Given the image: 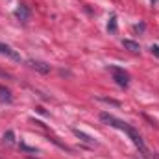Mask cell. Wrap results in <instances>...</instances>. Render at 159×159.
Masks as SVG:
<instances>
[{"label":"cell","instance_id":"6da1fadb","mask_svg":"<svg viewBox=\"0 0 159 159\" xmlns=\"http://www.w3.org/2000/svg\"><path fill=\"white\" fill-rule=\"evenodd\" d=\"M100 120H102L104 124L111 126V128H117V129H120V131H124V133L133 141V144L141 150V154H143V156H148V148H146V144H144L143 137H141V135H139V131H137L135 128H131L128 122L117 119V117H113V115H109V113H100Z\"/></svg>","mask_w":159,"mask_h":159},{"label":"cell","instance_id":"7a4b0ae2","mask_svg":"<svg viewBox=\"0 0 159 159\" xmlns=\"http://www.w3.org/2000/svg\"><path fill=\"white\" fill-rule=\"evenodd\" d=\"M109 70L113 72V80L115 83L120 85V87H128L129 85V74L124 70V69H119V67H109Z\"/></svg>","mask_w":159,"mask_h":159},{"label":"cell","instance_id":"3957f363","mask_svg":"<svg viewBox=\"0 0 159 159\" xmlns=\"http://www.w3.org/2000/svg\"><path fill=\"white\" fill-rule=\"evenodd\" d=\"M28 65L35 70H39L41 74H48L50 72V65L44 63V61H39V59H28Z\"/></svg>","mask_w":159,"mask_h":159},{"label":"cell","instance_id":"277c9868","mask_svg":"<svg viewBox=\"0 0 159 159\" xmlns=\"http://www.w3.org/2000/svg\"><path fill=\"white\" fill-rule=\"evenodd\" d=\"M0 54H4V56H7V57H11V59H15V61H20V56L9 46V44H4V43H0Z\"/></svg>","mask_w":159,"mask_h":159},{"label":"cell","instance_id":"5b68a950","mask_svg":"<svg viewBox=\"0 0 159 159\" xmlns=\"http://www.w3.org/2000/svg\"><path fill=\"white\" fill-rule=\"evenodd\" d=\"M15 17H17L19 20H22V22H26V20L30 19V9H28L24 4H20V6L15 9Z\"/></svg>","mask_w":159,"mask_h":159},{"label":"cell","instance_id":"8992f818","mask_svg":"<svg viewBox=\"0 0 159 159\" xmlns=\"http://www.w3.org/2000/svg\"><path fill=\"white\" fill-rule=\"evenodd\" d=\"M0 102H6V104H11L13 102V94L7 87L0 85Z\"/></svg>","mask_w":159,"mask_h":159},{"label":"cell","instance_id":"52a82bcc","mask_svg":"<svg viewBox=\"0 0 159 159\" xmlns=\"http://www.w3.org/2000/svg\"><path fill=\"white\" fill-rule=\"evenodd\" d=\"M72 131H74V135H76L78 139H81L83 143H87V144H96V141H94V139H93L91 135H87V133H83V131H80V129H76V128H74Z\"/></svg>","mask_w":159,"mask_h":159},{"label":"cell","instance_id":"ba28073f","mask_svg":"<svg viewBox=\"0 0 159 159\" xmlns=\"http://www.w3.org/2000/svg\"><path fill=\"white\" fill-rule=\"evenodd\" d=\"M122 44H124V48H128L129 52H139L141 50V46H139V43H135V41H129V39H124L122 41Z\"/></svg>","mask_w":159,"mask_h":159},{"label":"cell","instance_id":"9c48e42d","mask_svg":"<svg viewBox=\"0 0 159 159\" xmlns=\"http://www.w3.org/2000/svg\"><path fill=\"white\" fill-rule=\"evenodd\" d=\"M107 30H109L111 34H115V32H117V15H115V13H113V15H111V19H109Z\"/></svg>","mask_w":159,"mask_h":159},{"label":"cell","instance_id":"30bf717a","mask_svg":"<svg viewBox=\"0 0 159 159\" xmlns=\"http://www.w3.org/2000/svg\"><path fill=\"white\" fill-rule=\"evenodd\" d=\"M4 141L11 144V143L15 141V139H13V131H6V133H4Z\"/></svg>","mask_w":159,"mask_h":159},{"label":"cell","instance_id":"8fae6325","mask_svg":"<svg viewBox=\"0 0 159 159\" xmlns=\"http://www.w3.org/2000/svg\"><path fill=\"white\" fill-rule=\"evenodd\" d=\"M20 148L26 150V152H37V148H32V146H28V144H24V143H20Z\"/></svg>","mask_w":159,"mask_h":159},{"label":"cell","instance_id":"7c38bea8","mask_svg":"<svg viewBox=\"0 0 159 159\" xmlns=\"http://www.w3.org/2000/svg\"><path fill=\"white\" fill-rule=\"evenodd\" d=\"M152 52H156V56H159V46H152Z\"/></svg>","mask_w":159,"mask_h":159},{"label":"cell","instance_id":"4fadbf2b","mask_svg":"<svg viewBox=\"0 0 159 159\" xmlns=\"http://www.w3.org/2000/svg\"><path fill=\"white\" fill-rule=\"evenodd\" d=\"M156 159H159V156H156Z\"/></svg>","mask_w":159,"mask_h":159},{"label":"cell","instance_id":"5bb4252c","mask_svg":"<svg viewBox=\"0 0 159 159\" xmlns=\"http://www.w3.org/2000/svg\"><path fill=\"white\" fill-rule=\"evenodd\" d=\"M152 2H156V0H152Z\"/></svg>","mask_w":159,"mask_h":159}]
</instances>
